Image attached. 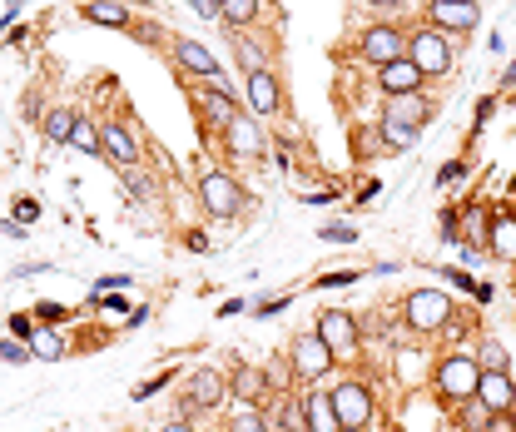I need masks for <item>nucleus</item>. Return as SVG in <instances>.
Returning a JSON list of instances; mask_svg holds the SVG:
<instances>
[{
    "instance_id": "1",
    "label": "nucleus",
    "mask_w": 516,
    "mask_h": 432,
    "mask_svg": "<svg viewBox=\"0 0 516 432\" xmlns=\"http://www.w3.org/2000/svg\"><path fill=\"white\" fill-rule=\"evenodd\" d=\"M432 383H437V393H442L447 403L462 408V403H472L477 388H482V363H477L472 353H447V358L437 363Z\"/></svg>"
},
{
    "instance_id": "2",
    "label": "nucleus",
    "mask_w": 516,
    "mask_h": 432,
    "mask_svg": "<svg viewBox=\"0 0 516 432\" xmlns=\"http://www.w3.org/2000/svg\"><path fill=\"white\" fill-rule=\"evenodd\" d=\"M407 60L422 70V80H437V75L452 70V45H447V35L437 25H427V30L407 35Z\"/></svg>"
},
{
    "instance_id": "3",
    "label": "nucleus",
    "mask_w": 516,
    "mask_h": 432,
    "mask_svg": "<svg viewBox=\"0 0 516 432\" xmlns=\"http://www.w3.org/2000/svg\"><path fill=\"white\" fill-rule=\"evenodd\" d=\"M452 298L442 293V288H417L412 298H407V328L412 333H442L447 323H452Z\"/></svg>"
},
{
    "instance_id": "4",
    "label": "nucleus",
    "mask_w": 516,
    "mask_h": 432,
    "mask_svg": "<svg viewBox=\"0 0 516 432\" xmlns=\"http://www.w3.org/2000/svg\"><path fill=\"white\" fill-rule=\"evenodd\" d=\"M288 363H293V378H303V383H318V378H328L333 373V363H338V353L318 338V333H303V338H293V348H288Z\"/></svg>"
},
{
    "instance_id": "5",
    "label": "nucleus",
    "mask_w": 516,
    "mask_h": 432,
    "mask_svg": "<svg viewBox=\"0 0 516 432\" xmlns=\"http://www.w3.org/2000/svg\"><path fill=\"white\" fill-rule=\"evenodd\" d=\"M199 199H204V209H209V214L234 219V214L244 209V184H239L234 174H224V169H209V174L199 179Z\"/></svg>"
},
{
    "instance_id": "6",
    "label": "nucleus",
    "mask_w": 516,
    "mask_h": 432,
    "mask_svg": "<svg viewBox=\"0 0 516 432\" xmlns=\"http://www.w3.org/2000/svg\"><path fill=\"white\" fill-rule=\"evenodd\" d=\"M333 393V413H338V428H363L373 423V393H368V383H358V378H348V383H338V388H328Z\"/></svg>"
},
{
    "instance_id": "7",
    "label": "nucleus",
    "mask_w": 516,
    "mask_h": 432,
    "mask_svg": "<svg viewBox=\"0 0 516 432\" xmlns=\"http://www.w3.org/2000/svg\"><path fill=\"white\" fill-rule=\"evenodd\" d=\"M427 15H432V25L442 35H472L482 25V5L477 0H432Z\"/></svg>"
},
{
    "instance_id": "8",
    "label": "nucleus",
    "mask_w": 516,
    "mask_h": 432,
    "mask_svg": "<svg viewBox=\"0 0 516 432\" xmlns=\"http://www.w3.org/2000/svg\"><path fill=\"white\" fill-rule=\"evenodd\" d=\"M338 358H353L358 353V318L353 313H343V308H333V313H318V328H313Z\"/></svg>"
},
{
    "instance_id": "9",
    "label": "nucleus",
    "mask_w": 516,
    "mask_h": 432,
    "mask_svg": "<svg viewBox=\"0 0 516 432\" xmlns=\"http://www.w3.org/2000/svg\"><path fill=\"white\" fill-rule=\"evenodd\" d=\"M407 55V35L397 30V25H373V30H363V60H373L378 70L392 65V60H402Z\"/></svg>"
},
{
    "instance_id": "10",
    "label": "nucleus",
    "mask_w": 516,
    "mask_h": 432,
    "mask_svg": "<svg viewBox=\"0 0 516 432\" xmlns=\"http://www.w3.org/2000/svg\"><path fill=\"white\" fill-rule=\"evenodd\" d=\"M224 144L234 159H258L263 154V130H258V115H239L229 130H224Z\"/></svg>"
},
{
    "instance_id": "11",
    "label": "nucleus",
    "mask_w": 516,
    "mask_h": 432,
    "mask_svg": "<svg viewBox=\"0 0 516 432\" xmlns=\"http://www.w3.org/2000/svg\"><path fill=\"white\" fill-rule=\"evenodd\" d=\"M263 393H268L263 368H254V363H234V368H229V398H239V403L258 408V403H263Z\"/></svg>"
},
{
    "instance_id": "12",
    "label": "nucleus",
    "mask_w": 516,
    "mask_h": 432,
    "mask_svg": "<svg viewBox=\"0 0 516 432\" xmlns=\"http://www.w3.org/2000/svg\"><path fill=\"white\" fill-rule=\"evenodd\" d=\"M378 85L387 90V100H397V95H417V90H422V70L402 55V60H392V65L378 70Z\"/></svg>"
},
{
    "instance_id": "13",
    "label": "nucleus",
    "mask_w": 516,
    "mask_h": 432,
    "mask_svg": "<svg viewBox=\"0 0 516 432\" xmlns=\"http://www.w3.org/2000/svg\"><path fill=\"white\" fill-rule=\"evenodd\" d=\"M244 95H249V105H254V115H278V80H273V70L263 65V70H249V80H244Z\"/></svg>"
},
{
    "instance_id": "14",
    "label": "nucleus",
    "mask_w": 516,
    "mask_h": 432,
    "mask_svg": "<svg viewBox=\"0 0 516 432\" xmlns=\"http://www.w3.org/2000/svg\"><path fill=\"white\" fill-rule=\"evenodd\" d=\"M487 254H492V259H502V264H516V214L512 209H497V214H492Z\"/></svg>"
},
{
    "instance_id": "15",
    "label": "nucleus",
    "mask_w": 516,
    "mask_h": 432,
    "mask_svg": "<svg viewBox=\"0 0 516 432\" xmlns=\"http://www.w3.org/2000/svg\"><path fill=\"white\" fill-rule=\"evenodd\" d=\"M189 398H194L199 408H219V403L229 398V378H224L219 368H199V373L189 378Z\"/></svg>"
},
{
    "instance_id": "16",
    "label": "nucleus",
    "mask_w": 516,
    "mask_h": 432,
    "mask_svg": "<svg viewBox=\"0 0 516 432\" xmlns=\"http://www.w3.org/2000/svg\"><path fill=\"white\" fill-rule=\"evenodd\" d=\"M437 115V105L427 100V95H397V100H387V110H383V120H402V125H427Z\"/></svg>"
},
{
    "instance_id": "17",
    "label": "nucleus",
    "mask_w": 516,
    "mask_h": 432,
    "mask_svg": "<svg viewBox=\"0 0 516 432\" xmlns=\"http://www.w3.org/2000/svg\"><path fill=\"white\" fill-rule=\"evenodd\" d=\"M100 140H105V159H110V164H120V169H134V164H139V140L129 135L125 125H105Z\"/></svg>"
},
{
    "instance_id": "18",
    "label": "nucleus",
    "mask_w": 516,
    "mask_h": 432,
    "mask_svg": "<svg viewBox=\"0 0 516 432\" xmlns=\"http://www.w3.org/2000/svg\"><path fill=\"white\" fill-rule=\"evenodd\" d=\"M477 403H487L492 413H512L516 388L507 373H482V388H477Z\"/></svg>"
},
{
    "instance_id": "19",
    "label": "nucleus",
    "mask_w": 516,
    "mask_h": 432,
    "mask_svg": "<svg viewBox=\"0 0 516 432\" xmlns=\"http://www.w3.org/2000/svg\"><path fill=\"white\" fill-rule=\"evenodd\" d=\"M179 65H184V70H194V75H204V80H214V85H224L219 60H214L199 40H179Z\"/></svg>"
},
{
    "instance_id": "20",
    "label": "nucleus",
    "mask_w": 516,
    "mask_h": 432,
    "mask_svg": "<svg viewBox=\"0 0 516 432\" xmlns=\"http://www.w3.org/2000/svg\"><path fill=\"white\" fill-rule=\"evenodd\" d=\"M303 413H308V432H343L338 428V413H333V393H308Z\"/></svg>"
},
{
    "instance_id": "21",
    "label": "nucleus",
    "mask_w": 516,
    "mask_h": 432,
    "mask_svg": "<svg viewBox=\"0 0 516 432\" xmlns=\"http://www.w3.org/2000/svg\"><path fill=\"white\" fill-rule=\"evenodd\" d=\"M487 234H492V209H467V214H462V234H457V239H462L472 254H482V249H487Z\"/></svg>"
},
{
    "instance_id": "22",
    "label": "nucleus",
    "mask_w": 516,
    "mask_h": 432,
    "mask_svg": "<svg viewBox=\"0 0 516 432\" xmlns=\"http://www.w3.org/2000/svg\"><path fill=\"white\" fill-rule=\"evenodd\" d=\"M204 115H209L219 130H229V125L239 120V105H234V95L219 85V90H209V95H204Z\"/></svg>"
},
{
    "instance_id": "23",
    "label": "nucleus",
    "mask_w": 516,
    "mask_h": 432,
    "mask_svg": "<svg viewBox=\"0 0 516 432\" xmlns=\"http://www.w3.org/2000/svg\"><path fill=\"white\" fill-rule=\"evenodd\" d=\"M85 20H95V25H115V30H125L129 25V10L120 0H90L85 5Z\"/></svg>"
},
{
    "instance_id": "24",
    "label": "nucleus",
    "mask_w": 516,
    "mask_h": 432,
    "mask_svg": "<svg viewBox=\"0 0 516 432\" xmlns=\"http://www.w3.org/2000/svg\"><path fill=\"white\" fill-rule=\"evenodd\" d=\"M30 353L45 358V363H60V358H65V343H60L55 328H35V333H30Z\"/></svg>"
},
{
    "instance_id": "25",
    "label": "nucleus",
    "mask_w": 516,
    "mask_h": 432,
    "mask_svg": "<svg viewBox=\"0 0 516 432\" xmlns=\"http://www.w3.org/2000/svg\"><path fill=\"white\" fill-rule=\"evenodd\" d=\"M417 135H422V130H417V125H402V120H383V125H378V140H383L387 149H412Z\"/></svg>"
},
{
    "instance_id": "26",
    "label": "nucleus",
    "mask_w": 516,
    "mask_h": 432,
    "mask_svg": "<svg viewBox=\"0 0 516 432\" xmlns=\"http://www.w3.org/2000/svg\"><path fill=\"white\" fill-rule=\"evenodd\" d=\"M75 120H80L75 110H50V115H45V140H50V144H70V135H75Z\"/></svg>"
},
{
    "instance_id": "27",
    "label": "nucleus",
    "mask_w": 516,
    "mask_h": 432,
    "mask_svg": "<svg viewBox=\"0 0 516 432\" xmlns=\"http://www.w3.org/2000/svg\"><path fill=\"white\" fill-rule=\"evenodd\" d=\"M219 15H224L234 30H244L249 20H258V0H219Z\"/></svg>"
},
{
    "instance_id": "28",
    "label": "nucleus",
    "mask_w": 516,
    "mask_h": 432,
    "mask_svg": "<svg viewBox=\"0 0 516 432\" xmlns=\"http://www.w3.org/2000/svg\"><path fill=\"white\" fill-rule=\"evenodd\" d=\"M273 428L278 432H308V413H303V403H298V398H288V403L278 408Z\"/></svg>"
},
{
    "instance_id": "29",
    "label": "nucleus",
    "mask_w": 516,
    "mask_h": 432,
    "mask_svg": "<svg viewBox=\"0 0 516 432\" xmlns=\"http://www.w3.org/2000/svg\"><path fill=\"white\" fill-rule=\"evenodd\" d=\"M229 432H273V418H263L258 408L239 403V413H234V428H229Z\"/></svg>"
},
{
    "instance_id": "30",
    "label": "nucleus",
    "mask_w": 516,
    "mask_h": 432,
    "mask_svg": "<svg viewBox=\"0 0 516 432\" xmlns=\"http://www.w3.org/2000/svg\"><path fill=\"white\" fill-rule=\"evenodd\" d=\"M70 144H75V149H85V154H100V149H105L100 130H95L90 120H75V135H70Z\"/></svg>"
},
{
    "instance_id": "31",
    "label": "nucleus",
    "mask_w": 516,
    "mask_h": 432,
    "mask_svg": "<svg viewBox=\"0 0 516 432\" xmlns=\"http://www.w3.org/2000/svg\"><path fill=\"white\" fill-rule=\"evenodd\" d=\"M477 363H482V373H507V348H502L497 338H487V343H482V358H477Z\"/></svg>"
},
{
    "instance_id": "32",
    "label": "nucleus",
    "mask_w": 516,
    "mask_h": 432,
    "mask_svg": "<svg viewBox=\"0 0 516 432\" xmlns=\"http://www.w3.org/2000/svg\"><path fill=\"white\" fill-rule=\"evenodd\" d=\"M397 373H402V383H417L422 378V353H397Z\"/></svg>"
},
{
    "instance_id": "33",
    "label": "nucleus",
    "mask_w": 516,
    "mask_h": 432,
    "mask_svg": "<svg viewBox=\"0 0 516 432\" xmlns=\"http://www.w3.org/2000/svg\"><path fill=\"white\" fill-rule=\"evenodd\" d=\"M35 353H30V343H20V338H5L0 343V363H30Z\"/></svg>"
},
{
    "instance_id": "34",
    "label": "nucleus",
    "mask_w": 516,
    "mask_h": 432,
    "mask_svg": "<svg viewBox=\"0 0 516 432\" xmlns=\"http://www.w3.org/2000/svg\"><path fill=\"white\" fill-rule=\"evenodd\" d=\"M125 194H129V199H139V204H144V199H154V184H149L144 174H129V169H125Z\"/></svg>"
},
{
    "instance_id": "35",
    "label": "nucleus",
    "mask_w": 516,
    "mask_h": 432,
    "mask_svg": "<svg viewBox=\"0 0 516 432\" xmlns=\"http://www.w3.org/2000/svg\"><path fill=\"white\" fill-rule=\"evenodd\" d=\"M323 239H328V244H353V239H358V229H353V224H328V229H323Z\"/></svg>"
},
{
    "instance_id": "36",
    "label": "nucleus",
    "mask_w": 516,
    "mask_h": 432,
    "mask_svg": "<svg viewBox=\"0 0 516 432\" xmlns=\"http://www.w3.org/2000/svg\"><path fill=\"white\" fill-rule=\"evenodd\" d=\"M169 378H174V373H154L149 383H139V388H134V398H154V393H159V388H164Z\"/></svg>"
},
{
    "instance_id": "37",
    "label": "nucleus",
    "mask_w": 516,
    "mask_h": 432,
    "mask_svg": "<svg viewBox=\"0 0 516 432\" xmlns=\"http://www.w3.org/2000/svg\"><path fill=\"white\" fill-rule=\"evenodd\" d=\"M462 174H467V164H462V159H452V164H442V169H437V184H452V179H462Z\"/></svg>"
},
{
    "instance_id": "38",
    "label": "nucleus",
    "mask_w": 516,
    "mask_h": 432,
    "mask_svg": "<svg viewBox=\"0 0 516 432\" xmlns=\"http://www.w3.org/2000/svg\"><path fill=\"white\" fill-rule=\"evenodd\" d=\"M15 219H20V224H35V219H40V204H30V199L15 204Z\"/></svg>"
},
{
    "instance_id": "39",
    "label": "nucleus",
    "mask_w": 516,
    "mask_h": 432,
    "mask_svg": "<svg viewBox=\"0 0 516 432\" xmlns=\"http://www.w3.org/2000/svg\"><path fill=\"white\" fill-rule=\"evenodd\" d=\"M35 313H40V318H45V323H55V318H65V313H70V308H65V303H40V308H35Z\"/></svg>"
},
{
    "instance_id": "40",
    "label": "nucleus",
    "mask_w": 516,
    "mask_h": 432,
    "mask_svg": "<svg viewBox=\"0 0 516 432\" xmlns=\"http://www.w3.org/2000/svg\"><path fill=\"white\" fill-rule=\"evenodd\" d=\"M10 333H15L20 343H30V333H35V328H30V318H20V313H15V318H10Z\"/></svg>"
},
{
    "instance_id": "41",
    "label": "nucleus",
    "mask_w": 516,
    "mask_h": 432,
    "mask_svg": "<svg viewBox=\"0 0 516 432\" xmlns=\"http://www.w3.org/2000/svg\"><path fill=\"white\" fill-rule=\"evenodd\" d=\"M288 308V298H268V303H258V318H273V313H283Z\"/></svg>"
},
{
    "instance_id": "42",
    "label": "nucleus",
    "mask_w": 516,
    "mask_h": 432,
    "mask_svg": "<svg viewBox=\"0 0 516 432\" xmlns=\"http://www.w3.org/2000/svg\"><path fill=\"white\" fill-rule=\"evenodd\" d=\"M353 279H358L353 269H348V274H323V279H318V288H333V284H353Z\"/></svg>"
},
{
    "instance_id": "43",
    "label": "nucleus",
    "mask_w": 516,
    "mask_h": 432,
    "mask_svg": "<svg viewBox=\"0 0 516 432\" xmlns=\"http://www.w3.org/2000/svg\"><path fill=\"white\" fill-rule=\"evenodd\" d=\"M487 432H516L512 413H497V418H492V428H487Z\"/></svg>"
},
{
    "instance_id": "44",
    "label": "nucleus",
    "mask_w": 516,
    "mask_h": 432,
    "mask_svg": "<svg viewBox=\"0 0 516 432\" xmlns=\"http://www.w3.org/2000/svg\"><path fill=\"white\" fill-rule=\"evenodd\" d=\"M129 284V274H115V279H105V284H95L90 288V293H95V298H100V293H105V288H125Z\"/></svg>"
},
{
    "instance_id": "45",
    "label": "nucleus",
    "mask_w": 516,
    "mask_h": 432,
    "mask_svg": "<svg viewBox=\"0 0 516 432\" xmlns=\"http://www.w3.org/2000/svg\"><path fill=\"white\" fill-rule=\"evenodd\" d=\"M194 10H199V15H209V20L219 15V5H214V0H194Z\"/></svg>"
},
{
    "instance_id": "46",
    "label": "nucleus",
    "mask_w": 516,
    "mask_h": 432,
    "mask_svg": "<svg viewBox=\"0 0 516 432\" xmlns=\"http://www.w3.org/2000/svg\"><path fill=\"white\" fill-rule=\"evenodd\" d=\"M164 432H194V428H189L184 418H174V423H169V428H164Z\"/></svg>"
},
{
    "instance_id": "47",
    "label": "nucleus",
    "mask_w": 516,
    "mask_h": 432,
    "mask_svg": "<svg viewBox=\"0 0 516 432\" xmlns=\"http://www.w3.org/2000/svg\"><path fill=\"white\" fill-rule=\"evenodd\" d=\"M368 5H378V10H397L402 0H368Z\"/></svg>"
},
{
    "instance_id": "48",
    "label": "nucleus",
    "mask_w": 516,
    "mask_h": 432,
    "mask_svg": "<svg viewBox=\"0 0 516 432\" xmlns=\"http://www.w3.org/2000/svg\"><path fill=\"white\" fill-rule=\"evenodd\" d=\"M502 85H516V65H512V70H507V75H502Z\"/></svg>"
},
{
    "instance_id": "49",
    "label": "nucleus",
    "mask_w": 516,
    "mask_h": 432,
    "mask_svg": "<svg viewBox=\"0 0 516 432\" xmlns=\"http://www.w3.org/2000/svg\"><path fill=\"white\" fill-rule=\"evenodd\" d=\"M343 432H363V428H343Z\"/></svg>"
},
{
    "instance_id": "50",
    "label": "nucleus",
    "mask_w": 516,
    "mask_h": 432,
    "mask_svg": "<svg viewBox=\"0 0 516 432\" xmlns=\"http://www.w3.org/2000/svg\"><path fill=\"white\" fill-rule=\"evenodd\" d=\"M214 5H219V0H214Z\"/></svg>"
}]
</instances>
